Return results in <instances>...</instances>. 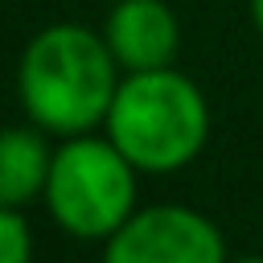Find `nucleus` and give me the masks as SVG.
<instances>
[{
    "label": "nucleus",
    "mask_w": 263,
    "mask_h": 263,
    "mask_svg": "<svg viewBox=\"0 0 263 263\" xmlns=\"http://www.w3.org/2000/svg\"><path fill=\"white\" fill-rule=\"evenodd\" d=\"M251 21H255V29L263 33V0H251Z\"/></svg>",
    "instance_id": "nucleus-8"
},
{
    "label": "nucleus",
    "mask_w": 263,
    "mask_h": 263,
    "mask_svg": "<svg viewBox=\"0 0 263 263\" xmlns=\"http://www.w3.org/2000/svg\"><path fill=\"white\" fill-rule=\"evenodd\" d=\"M103 263H226V242L189 205H148L107 238Z\"/></svg>",
    "instance_id": "nucleus-4"
},
{
    "label": "nucleus",
    "mask_w": 263,
    "mask_h": 263,
    "mask_svg": "<svg viewBox=\"0 0 263 263\" xmlns=\"http://www.w3.org/2000/svg\"><path fill=\"white\" fill-rule=\"evenodd\" d=\"M230 263H263V255H242V259H230Z\"/></svg>",
    "instance_id": "nucleus-9"
},
{
    "label": "nucleus",
    "mask_w": 263,
    "mask_h": 263,
    "mask_svg": "<svg viewBox=\"0 0 263 263\" xmlns=\"http://www.w3.org/2000/svg\"><path fill=\"white\" fill-rule=\"evenodd\" d=\"M29 259H33V234L25 218L0 205V263H29Z\"/></svg>",
    "instance_id": "nucleus-7"
},
{
    "label": "nucleus",
    "mask_w": 263,
    "mask_h": 263,
    "mask_svg": "<svg viewBox=\"0 0 263 263\" xmlns=\"http://www.w3.org/2000/svg\"><path fill=\"white\" fill-rule=\"evenodd\" d=\"M136 164L99 136H66L53 152L45 205L74 238H111L136 214Z\"/></svg>",
    "instance_id": "nucleus-3"
},
{
    "label": "nucleus",
    "mask_w": 263,
    "mask_h": 263,
    "mask_svg": "<svg viewBox=\"0 0 263 263\" xmlns=\"http://www.w3.org/2000/svg\"><path fill=\"white\" fill-rule=\"evenodd\" d=\"M103 127L140 173H177L205 148L210 107L189 74L160 66L119 78Z\"/></svg>",
    "instance_id": "nucleus-2"
},
{
    "label": "nucleus",
    "mask_w": 263,
    "mask_h": 263,
    "mask_svg": "<svg viewBox=\"0 0 263 263\" xmlns=\"http://www.w3.org/2000/svg\"><path fill=\"white\" fill-rule=\"evenodd\" d=\"M119 90V62L103 33L62 21L29 37L16 62V95L41 132L86 136L111 111Z\"/></svg>",
    "instance_id": "nucleus-1"
},
{
    "label": "nucleus",
    "mask_w": 263,
    "mask_h": 263,
    "mask_svg": "<svg viewBox=\"0 0 263 263\" xmlns=\"http://www.w3.org/2000/svg\"><path fill=\"white\" fill-rule=\"evenodd\" d=\"M103 37L123 74L173 66V58L181 49L177 12L164 0H115V8L107 12Z\"/></svg>",
    "instance_id": "nucleus-5"
},
{
    "label": "nucleus",
    "mask_w": 263,
    "mask_h": 263,
    "mask_svg": "<svg viewBox=\"0 0 263 263\" xmlns=\"http://www.w3.org/2000/svg\"><path fill=\"white\" fill-rule=\"evenodd\" d=\"M53 152L33 127H0V205L21 210L45 193Z\"/></svg>",
    "instance_id": "nucleus-6"
}]
</instances>
